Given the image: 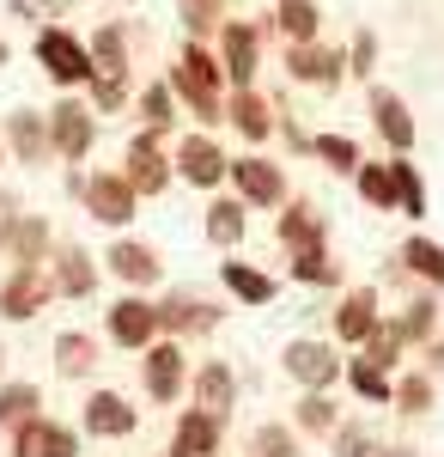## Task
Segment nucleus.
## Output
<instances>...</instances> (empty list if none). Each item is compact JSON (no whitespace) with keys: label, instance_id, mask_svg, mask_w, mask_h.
Masks as SVG:
<instances>
[{"label":"nucleus","instance_id":"nucleus-1","mask_svg":"<svg viewBox=\"0 0 444 457\" xmlns=\"http://www.w3.org/2000/svg\"><path fill=\"white\" fill-rule=\"evenodd\" d=\"M165 79H171L177 104L189 110V116H201L207 135H213V129H226V92H232V86H226V68H219V55H213L207 43L189 37V43L177 49V62H171Z\"/></svg>","mask_w":444,"mask_h":457},{"label":"nucleus","instance_id":"nucleus-2","mask_svg":"<svg viewBox=\"0 0 444 457\" xmlns=\"http://www.w3.org/2000/svg\"><path fill=\"white\" fill-rule=\"evenodd\" d=\"M37 68L43 79L55 86V92H86V79H92V55H86V37L68 31V25H37Z\"/></svg>","mask_w":444,"mask_h":457},{"label":"nucleus","instance_id":"nucleus-3","mask_svg":"<svg viewBox=\"0 0 444 457\" xmlns=\"http://www.w3.org/2000/svg\"><path fill=\"white\" fill-rule=\"evenodd\" d=\"M73 202H79V213H86L92 226H110V232H128V226L140 220V195L128 189V177H122V171H103V165L79 177Z\"/></svg>","mask_w":444,"mask_h":457},{"label":"nucleus","instance_id":"nucleus-4","mask_svg":"<svg viewBox=\"0 0 444 457\" xmlns=\"http://www.w3.org/2000/svg\"><path fill=\"white\" fill-rule=\"evenodd\" d=\"M98 262L110 281H122V293H159V281H165V250L152 238H135V232L110 238Z\"/></svg>","mask_w":444,"mask_h":457},{"label":"nucleus","instance_id":"nucleus-5","mask_svg":"<svg viewBox=\"0 0 444 457\" xmlns=\"http://www.w3.org/2000/svg\"><path fill=\"white\" fill-rule=\"evenodd\" d=\"M98 129H103L98 110L86 104V98H73V92H62L55 110H49V146H55V165H86L92 146H98Z\"/></svg>","mask_w":444,"mask_h":457},{"label":"nucleus","instance_id":"nucleus-6","mask_svg":"<svg viewBox=\"0 0 444 457\" xmlns=\"http://www.w3.org/2000/svg\"><path fill=\"white\" fill-rule=\"evenodd\" d=\"M280 372L292 378L299 390H335L347 372V353L329 342V336H292L280 348Z\"/></svg>","mask_w":444,"mask_h":457},{"label":"nucleus","instance_id":"nucleus-7","mask_svg":"<svg viewBox=\"0 0 444 457\" xmlns=\"http://www.w3.org/2000/svg\"><path fill=\"white\" fill-rule=\"evenodd\" d=\"M171 165H177V183L201 189V195H219L226 189V171H232V153L213 141L207 129H189L171 141Z\"/></svg>","mask_w":444,"mask_h":457},{"label":"nucleus","instance_id":"nucleus-8","mask_svg":"<svg viewBox=\"0 0 444 457\" xmlns=\"http://www.w3.org/2000/svg\"><path fill=\"white\" fill-rule=\"evenodd\" d=\"M226 189L238 195L243 208H280L286 195H292V183H286V165L280 159H268V153H250L243 146L238 159H232V171H226Z\"/></svg>","mask_w":444,"mask_h":457},{"label":"nucleus","instance_id":"nucleus-9","mask_svg":"<svg viewBox=\"0 0 444 457\" xmlns=\"http://www.w3.org/2000/svg\"><path fill=\"white\" fill-rule=\"evenodd\" d=\"M103 336L122 353H146L159 342V299L152 293H116L103 305Z\"/></svg>","mask_w":444,"mask_h":457},{"label":"nucleus","instance_id":"nucleus-10","mask_svg":"<svg viewBox=\"0 0 444 457\" xmlns=\"http://www.w3.org/2000/svg\"><path fill=\"white\" fill-rule=\"evenodd\" d=\"M189 348L183 342H171V336H159L152 348L140 353V390H146V403H159V409H171V403H183L189 396Z\"/></svg>","mask_w":444,"mask_h":457},{"label":"nucleus","instance_id":"nucleus-11","mask_svg":"<svg viewBox=\"0 0 444 457\" xmlns=\"http://www.w3.org/2000/svg\"><path fill=\"white\" fill-rule=\"evenodd\" d=\"M159 299V336H171V342H195V336H213L219 329V305L207 299L201 287H171V293H152Z\"/></svg>","mask_w":444,"mask_h":457},{"label":"nucleus","instance_id":"nucleus-12","mask_svg":"<svg viewBox=\"0 0 444 457\" xmlns=\"http://www.w3.org/2000/svg\"><path fill=\"white\" fill-rule=\"evenodd\" d=\"M116 171L128 177V189H135L140 202H146V195L159 202V195H165V189L177 183L171 146L159 141V135H146V129H135V141H128V153H122V165H116Z\"/></svg>","mask_w":444,"mask_h":457},{"label":"nucleus","instance_id":"nucleus-13","mask_svg":"<svg viewBox=\"0 0 444 457\" xmlns=\"http://www.w3.org/2000/svg\"><path fill=\"white\" fill-rule=\"evenodd\" d=\"M377 317H383L377 287H341L335 305H329V342H335L341 353H359V348H366V336L377 329Z\"/></svg>","mask_w":444,"mask_h":457},{"label":"nucleus","instance_id":"nucleus-14","mask_svg":"<svg viewBox=\"0 0 444 457\" xmlns=\"http://www.w3.org/2000/svg\"><path fill=\"white\" fill-rule=\"evenodd\" d=\"M280 68L292 86H310V92H335L347 79V43H286V55H280Z\"/></svg>","mask_w":444,"mask_h":457},{"label":"nucleus","instance_id":"nucleus-15","mask_svg":"<svg viewBox=\"0 0 444 457\" xmlns=\"http://www.w3.org/2000/svg\"><path fill=\"white\" fill-rule=\"evenodd\" d=\"M0 141H6V159H12V165H25V171H49V159H55V146H49V110H37V104L6 110Z\"/></svg>","mask_w":444,"mask_h":457},{"label":"nucleus","instance_id":"nucleus-16","mask_svg":"<svg viewBox=\"0 0 444 457\" xmlns=\"http://www.w3.org/2000/svg\"><path fill=\"white\" fill-rule=\"evenodd\" d=\"M213 55H219V68H226V86H232V92L256 86V73H262V25H250V19H226V25H219V43H213Z\"/></svg>","mask_w":444,"mask_h":457},{"label":"nucleus","instance_id":"nucleus-17","mask_svg":"<svg viewBox=\"0 0 444 457\" xmlns=\"http://www.w3.org/2000/svg\"><path fill=\"white\" fill-rule=\"evenodd\" d=\"M49 250H55V226H49V213H12L6 226H0V256L12 262V269H49Z\"/></svg>","mask_w":444,"mask_h":457},{"label":"nucleus","instance_id":"nucleus-18","mask_svg":"<svg viewBox=\"0 0 444 457\" xmlns=\"http://www.w3.org/2000/svg\"><path fill=\"white\" fill-rule=\"evenodd\" d=\"M55 305V281L49 269H6L0 275V323H31Z\"/></svg>","mask_w":444,"mask_h":457},{"label":"nucleus","instance_id":"nucleus-19","mask_svg":"<svg viewBox=\"0 0 444 457\" xmlns=\"http://www.w3.org/2000/svg\"><path fill=\"white\" fill-rule=\"evenodd\" d=\"M49 281H55V299H92L103 281V262L79 238H55L49 250Z\"/></svg>","mask_w":444,"mask_h":457},{"label":"nucleus","instance_id":"nucleus-20","mask_svg":"<svg viewBox=\"0 0 444 457\" xmlns=\"http://www.w3.org/2000/svg\"><path fill=\"white\" fill-rule=\"evenodd\" d=\"M79 433H92V439H135L140 433V409L122 396V390H86V403H79Z\"/></svg>","mask_w":444,"mask_h":457},{"label":"nucleus","instance_id":"nucleus-21","mask_svg":"<svg viewBox=\"0 0 444 457\" xmlns=\"http://www.w3.org/2000/svg\"><path fill=\"white\" fill-rule=\"evenodd\" d=\"M274 122H280V104H274L262 86H243V92H226V129H238L250 153H262L274 141Z\"/></svg>","mask_w":444,"mask_h":457},{"label":"nucleus","instance_id":"nucleus-22","mask_svg":"<svg viewBox=\"0 0 444 457\" xmlns=\"http://www.w3.org/2000/svg\"><path fill=\"white\" fill-rule=\"evenodd\" d=\"M366 110H372V129H377V141L390 146V153H414L420 122H414L408 98H402L396 86H372V92H366Z\"/></svg>","mask_w":444,"mask_h":457},{"label":"nucleus","instance_id":"nucleus-23","mask_svg":"<svg viewBox=\"0 0 444 457\" xmlns=\"http://www.w3.org/2000/svg\"><path fill=\"white\" fill-rule=\"evenodd\" d=\"M6 457H79V427L55 421V415H37V421L6 433Z\"/></svg>","mask_w":444,"mask_h":457},{"label":"nucleus","instance_id":"nucleus-24","mask_svg":"<svg viewBox=\"0 0 444 457\" xmlns=\"http://www.w3.org/2000/svg\"><path fill=\"white\" fill-rule=\"evenodd\" d=\"M238 366L232 360H195L189 366V403L207 409V415H226L232 421V409H238Z\"/></svg>","mask_w":444,"mask_h":457},{"label":"nucleus","instance_id":"nucleus-25","mask_svg":"<svg viewBox=\"0 0 444 457\" xmlns=\"http://www.w3.org/2000/svg\"><path fill=\"white\" fill-rule=\"evenodd\" d=\"M219 445H226V415H207V409H183L171 427V445H165V457H219Z\"/></svg>","mask_w":444,"mask_h":457},{"label":"nucleus","instance_id":"nucleus-26","mask_svg":"<svg viewBox=\"0 0 444 457\" xmlns=\"http://www.w3.org/2000/svg\"><path fill=\"white\" fill-rule=\"evenodd\" d=\"M201 238H207L213 250H238L243 238H250V208H243L232 189L207 195V208H201Z\"/></svg>","mask_w":444,"mask_h":457},{"label":"nucleus","instance_id":"nucleus-27","mask_svg":"<svg viewBox=\"0 0 444 457\" xmlns=\"http://www.w3.org/2000/svg\"><path fill=\"white\" fill-rule=\"evenodd\" d=\"M274 238H280V250L329 245V220L317 213V202H305V195H286V202H280V220H274Z\"/></svg>","mask_w":444,"mask_h":457},{"label":"nucleus","instance_id":"nucleus-28","mask_svg":"<svg viewBox=\"0 0 444 457\" xmlns=\"http://www.w3.org/2000/svg\"><path fill=\"white\" fill-rule=\"evenodd\" d=\"M103 360V342L92 329H62L55 342H49V366H55V378H92Z\"/></svg>","mask_w":444,"mask_h":457},{"label":"nucleus","instance_id":"nucleus-29","mask_svg":"<svg viewBox=\"0 0 444 457\" xmlns=\"http://www.w3.org/2000/svg\"><path fill=\"white\" fill-rule=\"evenodd\" d=\"M219 287L238 299V305H274L280 299V275H268L262 262H219Z\"/></svg>","mask_w":444,"mask_h":457},{"label":"nucleus","instance_id":"nucleus-30","mask_svg":"<svg viewBox=\"0 0 444 457\" xmlns=\"http://www.w3.org/2000/svg\"><path fill=\"white\" fill-rule=\"evenodd\" d=\"M286 281L292 287H323V293H341V262L329 245H310V250H286Z\"/></svg>","mask_w":444,"mask_h":457},{"label":"nucleus","instance_id":"nucleus-31","mask_svg":"<svg viewBox=\"0 0 444 457\" xmlns=\"http://www.w3.org/2000/svg\"><path fill=\"white\" fill-rule=\"evenodd\" d=\"M341 421H347V409L335 403V390H299V403H292V427H299L305 439H329Z\"/></svg>","mask_w":444,"mask_h":457},{"label":"nucleus","instance_id":"nucleus-32","mask_svg":"<svg viewBox=\"0 0 444 457\" xmlns=\"http://www.w3.org/2000/svg\"><path fill=\"white\" fill-rule=\"evenodd\" d=\"M390 262H402V269H408L420 287L444 293V245H439V238H426V232H408V238H402V250H396Z\"/></svg>","mask_w":444,"mask_h":457},{"label":"nucleus","instance_id":"nucleus-33","mask_svg":"<svg viewBox=\"0 0 444 457\" xmlns=\"http://www.w3.org/2000/svg\"><path fill=\"white\" fill-rule=\"evenodd\" d=\"M341 385L366 403V409H390V396H396V372H383V366H372L366 353H347V372Z\"/></svg>","mask_w":444,"mask_h":457},{"label":"nucleus","instance_id":"nucleus-34","mask_svg":"<svg viewBox=\"0 0 444 457\" xmlns=\"http://www.w3.org/2000/svg\"><path fill=\"white\" fill-rule=\"evenodd\" d=\"M177 110H183V104H177L171 79H152V86H140V92H135V122L146 129V135H159V141L177 129Z\"/></svg>","mask_w":444,"mask_h":457},{"label":"nucleus","instance_id":"nucleus-35","mask_svg":"<svg viewBox=\"0 0 444 457\" xmlns=\"http://www.w3.org/2000/svg\"><path fill=\"white\" fill-rule=\"evenodd\" d=\"M86 55H92V79H128V31L122 25H98L86 37Z\"/></svg>","mask_w":444,"mask_h":457},{"label":"nucleus","instance_id":"nucleus-36","mask_svg":"<svg viewBox=\"0 0 444 457\" xmlns=\"http://www.w3.org/2000/svg\"><path fill=\"white\" fill-rule=\"evenodd\" d=\"M390 409H396V415H408V421L432 415V409H439V378H432L426 366H408V372H396V396H390Z\"/></svg>","mask_w":444,"mask_h":457},{"label":"nucleus","instance_id":"nucleus-37","mask_svg":"<svg viewBox=\"0 0 444 457\" xmlns=\"http://www.w3.org/2000/svg\"><path fill=\"white\" fill-rule=\"evenodd\" d=\"M390 171H396V213L408 226H420L426 220V177L414 165V153H390Z\"/></svg>","mask_w":444,"mask_h":457},{"label":"nucleus","instance_id":"nucleus-38","mask_svg":"<svg viewBox=\"0 0 444 457\" xmlns=\"http://www.w3.org/2000/svg\"><path fill=\"white\" fill-rule=\"evenodd\" d=\"M390 317L402 323V342H408V348H426V342L439 336V293H432V287H420L408 305H402V312H390Z\"/></svg>","mask_w":444,"mask_h":457},{"label":"nucleus","instance_id":"nucleus-39","mask_svg":"<svg viewBox=\"0 0 444 457\" xmlns=\"http://www.w3.org/2000/svg\"><path fill=\"white\" fill-rule=\"evenodd\" d=\"M310 159L329 165L335 177H353L366 165V146L353 141V135H341V129H323V135H310Z\"/></svg>","mask_w":444,"mask_h":457},{"label":"nucleus","instance_id":"nucleus-40","mask_svg":"<svg viewBox=\"0 0 444 457\" xmlns=\"http://www.w3.org/2000/svg\"><path fill=\"white\" fill-rule=\"evenodd\" d=\"M353 195L377 213H396V171H390V153L383 159H366L359 171H353Z\"/></svg>","mask_w":444,"mask_h":457},{"label":"nucleus","instance_id":"nucleus-41","mask_svg":"<svg viewBox=\"0 0 444 457\" xmlns=\"http://www.w3.org/2000/svg\"><path fill=\"white\" fill-rule=\"evenodd\" d=\"M37 415H43V385H31V378H6V385H0V433L37 421Z\"/></svg>","mask_w":444,"mask_h":457},{"label":"nucleus","instance_id":"nucleus-42","mask_svg":"<svg viewBox=\"0 0 444 457\" xmlns=\"http://www.w3.org/2000/svg\"><path fill=\"white\" fill-rule=\"evenodd\" d=\"M274 31L286 37V43H317L323 37L317 0H274Z\"/></svg>","mask_w":444,"mask_h":457},{"label":"nucleus","instance_id":"nucleus-43","mask_svg":"<svg viewBox=\"0 0 444 457\" xmlns=\"http://www.w3.org/2000/svg\"><path fill=\"white\" fill-rule=\"evenodd\" d=\"M243 457H305V433H299L292 421H262L256 433H250Z\"/></svg>","mask_w":444,"mask_h":457},{"label":"nucleus","instance_id":"nucleus-44","mask_svg":"<svg viewBox=\"0 0 444 457\" xmlns=\"http://www.w3.org/2000/svg\"><path fill=\"white\" fill-rule=\"evenodd\" d=\"M359 353H366L372 366H383V372H396V360L408 353V342H402V323L383 312V317H377V329L366 336V348H359Z\"/></svg>","mask_w":444,"mask_h":457},{"label":"nucleus","instance_id":"nucleus-45","mask_svg":"<svg viewBox=\"0 0 444 457\" xmlns=\"http://www.w3.org/2000/svg\"><path fill=\"white\" fill-rule=\"evenodd\" d=\"M226 6L232 0H177V19H183V31L195 37V43H207V37H219V25H226Z\"/></svg>","mask_w":444,"mask_h":457},{"label":"nucleus","instance_id":"nucleus-46","mask_svg":"<svg viewBox=\"0 0 444 457\" xmlns=\"http://www.w3.org/2000/svg\"><path fill=\"white\" fill-rule=\"evenodd\" d=\"M377 445H383V439H377L366 421H353V415H347V421L329 433V457H372Z\"/></svg>","mask_w":444,"mask_h":457},{"label":"nucleus","instance_id":"nucleus-47","mask_svg":"<svg viewBox=\"0 0 444 457\" xmlns=\"http://www.w3.org/2000/svg\"><path fill=\"white\" fill-rule=\"evenodd\" d=\"M377 55H383L377 31H353V37H347V79H372V73H377Z\"/></svg>","mask_w":444,"mask_h":457},{"label":"nucleus","instance_id":"nucleus-48","mask_svg":"<svg viewBox=\"0 0 444 457\" xmlns=\"http://www.w3.org/2000/svg\"><path fill=\"white\" fill-rule=\"evenodd\" d=\"M86 104L98 116H116L122 104H135V92H128V79H86Z\"/></svg>","mask_w":444,"mask_h":457},{"label":"nucleus","instance_id":"nucleus-49","mask_svg":"<svg viewBox=\"0 0 444 457\" xmlns=\"http://www.w3.org/2000/svg\"><path fill=\"white\" fill-rule=\"evenodd\" d=\"M420 366H426L432 378H444V329L432 336V342H426V348H420Z\"/></svg>","mask_w":444,"mask_h":457},{"label":"nucleus","instance_id":"nucleus-50","mask_svg":"<svg viewBox=\"0 0 444 457\" xmlns=\"http://www.w3.org/2000/svg\"><path fill=\"white\" fill-rule=\"evenodd\" d=\"M12 213H19V195H12V189H0V226H6Z\"/></svg>","mask_w":444,"mask_h":457},{"label":"nucleus","instance_id":"nucleus-51","mask_svg":"<svg viewBox=\"0 0 444 457\" xmlns=\"http://www.w3.org/2000/svg\"><path fill=\"white\" fill-rule=\"evenodd\" d=\"M372 457H420V452H414V445H390V439H383V445H377Z\"/></svg>","mask_w":444,"mask_h":457},{"label":"nucleus","instance_id":"nucleus-52","mask_svg":"<svg viewBox=\"0 0 444 457\" xmlns=\"http://www.w3.org/2000/svg\"><path fill=\"white\" fill-rule=\"evenodd\" d=\"M0 68H12V43L6 37H0Z\"/></svg>","mask_w":444,"mask_h":457},{"label":"nucleus","instance_id":"nucleus-53","mask_svg":"<svg viewBox=\"0 0 444 457\" xmlns=\"http://www.w3.org/2000/svg\"><path fill=\"white\" fill-rule=\"evenodd\" d=\"M0 385H6V342H0Z\"/></svg>","mask_w":444,"mask_h":457},{"label":"nucleus","instance_id":"nucleus-54","mask_svg":"<svg viewBox=\"0 0 444 457\" xmlns=\"http://www.w3.org/2000/svg\"><path fill=\"white\" fill-rule=\"evenodd\" d=\"M0 165H6V141H0Z\"/></svg>","mask_w":444,"mask_h":457}]
</instances>
